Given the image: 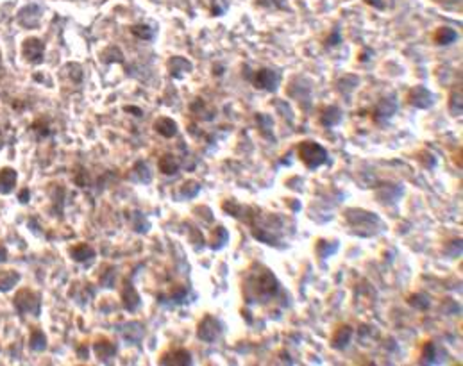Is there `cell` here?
I'll list each match as a JSON object with an SVG mask.
<instances>
[{
	"mask_svg": "<svg viewBox=\"0 0 463 366\" xmlns=\"http://www.w3.org/2000/svg\"><path fill=\"white\" fill-rule=\"evenodd\" d=\"M197 336L204 341H213L218 336V324L213 316H206L204 320L199 324V332Z\"/></svg>",
	"mask_w": 463,
	"mask_h": 366,
	"instance_id": "8992f818",
	"label": "cell"
},
{
	"mask_svg": "<svg viewBox=\"0 0 463 366\" xmlns=\"http://www.w3.org/2000/svg\"><path fill=\"white\" fill-rule=\"evenodd\" d=\"M254 82H256V86L261 89H274L277 86V82H279V77L270 70H259L258 74H256Z\"/></svg>",
	"mask_w": 463,
	"mask_h": 366,
	"instance_id": "30bf717a",
	"label": "cell"
},
{
	"mask_svg": "<svg viewBox=\"0 0 463 366\" xmlns=\"http://www.w3.org/2000/svg\"><path fill=\"white\" fill-rule=\"evenodd\" d=\"M158 166L165 175H172V173H175L177 170H179V161H177L172 154H165L161 159H159Z\"/></svg>",
	"mask_w": 463,
	"mask_h": 366,
	"instance_id": "2e32d148",
	"label": "cell"
},
{
	"mask_svg": "<svg viewBox=\"0 0 463 366\" xmlns=\"http://www.w3.org/2000/svg\"><path fill=\"white\" fill-rule=\"evenodd\" d=\"M102 59L106 61V63H111V61H118V63H122V52L118 49H115V47H111V49H107L106 52L102 54Z\"/></svg>",
	"mask_w": 463,
	"mask_h": 366,
	"instance_id": "7402d4cb",
	"label": "cell"
},
{
	"mask_svg": "<svg viewBox=\"0 0 463 366\" xmlns=\"http://www.w3.org/2000/svg\"><path fill=\"white\" fill-rule=\"evenodd\" d=\"M14 307L20 314H32V316H38L39 314V295L34 291H31L29 288H24L14 295Z\"/></svg>",
	"mask_w": 463,
	"mask_h": 366,
	"instance_id": "3957f363",
	"label": "cell"
},
{
	"mask_svg": "<svg viewBox=\"0 0 463 366\" xmlns=\"http://www.w3.org/2000/svg\"><path fill=\"white\" fill-rule=\"evenodd\" d=\"M408 100H410V104H413V106L428 107L429 104H431V95H429L422 86H417V88H413L410 92V99Z\"/></svg>",
	"mask_w": 463,
	"mask_h": 366,
	"instance_id": "4fadbf2b",
	"label": "cell"
},
{
	"mask_svg": "<svg viewBox=\"0 0 463 366\" xmlns=\"http://www.w3.org/2000/svg\"><path fill=\"white\" fill-rule=\"evenodd\" d=\"M16 179H18L16 170L9 168V166L0 170V193L9 195L14 190V186H16Z\"/></svg>",
	"mask_w": 463,
	"mask_h": 366,
	"instance_id": "ba28073f",
	"label": "cell"
},
{
	"mask_svg": "<svg viewBox=\"0 0 463 366\" xmlns=\"http://www.w3.org/2000/svg\"><path fill=\"white\" fill-rule=\"evenodd\" d=\"M16 20L21 27H27V29L38 27L39 20H41V7L36 6V4H29V6H25L24 9L18 13Z\"/></svg>",
	"mask_w": 463,
	"mask_h": 366,
	"instance_id": "5b68a950",
	"label": "cell"
},
{
	"mask_svg": "<svg viewBox=\"0 0 463 366\" xmlns=\"http://www.w3.org/2000/svg\"><path fill=\"white\" fill-rule=\"evenodd\" d=\"M29 198H31V193H29V190L25 188V190H21V191H20V195H18V200H20L21 204H27Z\"/></svg>",
	"mask_w": 463,
	"mask_h": 366,
	"instance_id": "603a6c76",
	"label": "cell"
},
{
	"mask_svg": "<svg viewBox=\"0 0 463 366\" xmlns=\"http://www.w3.org/2000/svg\"><path fill=\"white\" fill-rule=\"evenodd\" d=\"M299 157L308 168H318L327 159V152L322 145L315 143V141H302L299 145Z\"/></svg>",
	"mask_w": 463,
	"mask_h": 366,
	"instance_id": "7a4b0ae2",
	"label": "cell"
},
{
	"mask_svg": "<svg viewBox=\"0 0 463 366\" xmlns=\"http://www.w3.org/2000/svg\"><path fill=\"white\" fill-rule=\"evenodd\" d=\"M4 261H7V250L4 245H0V263H4Z\"/></svg>",
	"mask_w": 463,
	"mask_h": 366,
	"instance_id": "cb8c5ba5",
	"label": "cell"
},
{
	"mask_svg": "<svg viewBox=\"0 0 463 366\" xmlns=\"http://www.w3.org/2000/svg\"><path fill=\"white\" fill-rule=\"evenodd\" d=\"M122 300H124L125 309H129V311H135L136 307L140 306V295L136 293V289L133 288V284H127V282H125L124 291H122Z\"/></svg>",
	"mask_w": 463,
	"mask_h": 366,
	"instance_id": "7c38bea8",
	"label": "cell"
},
{
	"mask_svg": "<svg viewBox=\"0 0 463 366\" xmlns=\"http://www.w3.org/2000/svg\"><path fill=\"white\" fill-rule=\"evenodd\" d=\"M161 364H175V366H184V364H190L191 363V356L188 350L184 349H175L173 352L165 354L159 361Z\"/></svg>",
	"mask_w": 463,
	"mask_h": 366,
	"instance_id": "52a82bcc",
	"label": "cell"
},
{
	"mask_svg": "<svg viewBox=\"0 0 463 366\" xmlns=\"http://www.w3.org/2000/svg\"><path fill=\"white\" fill-rule=\"evenodd\" d=\"M458 38V34L453 31V29L449 27H440L435 31V36H433V39H435L438 45H449V43H453L454 39Z\"/></svg>",
	"mask_w": 463,
	"mask_h": 366,
	"instance_id": "e0dca14e",
	"label": "cell"
},
{
	"mask_svg": "<svg viewBox=\"0 0 463 366\" xmlns=\"http://www.w3.org/2000/svg\"><path fill=\"white\" fill-rule=\"evenodd\" d=\"M131 32L136 36V38H140V39H152L154 38V31L149 27V25H142V24H140V25H133Z\"/></svg>",
	"mask_w": 463,
	"mask_h": 366,
	"instance_id": "44dd1931",
	"label": "cell"
},
{
	"mask_svg": "<svg viewBox=\"0 0 463 366\" xmlns=\"http://www.w3.org/2000/svg\"><path fill=\"white\" fill-rule=\"evenodd\" d=\"M20 281V273L18 271H2L0 273V291H9L11 288H14V284Z\"/></svg>",
	"mask_w": 463,
	"mask_h": 366,
	"instance_id": "ac0fdd59",
	"label": "cell"
},
{
	"mask_svg": "<svg viewBox=\"0 0 463 366\" xmlns=\"http://www.w3.org/2000/svg\"><path fill=\"white\" fill-rule=\"evenodd\" d=\"M170 66V72H172L173 75H181V72H186V70H191V64L188 63L186 59H183V57H172L168 63Z\"/></svg>",
	"mask_w": 463,
	"mask_h": 366,
	"instance_id": "ffe728a7",
	"label": "cell"
},
{
	"mask_svg": "<svg viewBox=\"0 0 463 366\" xmlns=\"http://www.w3.org/2000/svg\"><path fill=\"white\" fill-rule=\"evenodd\" d=\"M21 54H24L25 61L31 64H39L43 61V54H45V45L41 39L38 38H27L21 47Z\"/></svg>",
	"mask_w": 463,
	"mask_h": 366,
	"instance_id": "277c9868",
	"label": "cell"
},
{
	"mask_svg": "<svg viewBox=\"0 0 463 366\" xmlns=\"http://www.w3.org/2000/svg\"><path fill=\"white\" fill-rule=\"evenodd\" d=\"M256 271H247L244 281V291L245 299L247 300H259V302H265L270 296H274L277 293V284L276 277L272 275V271L267 270L265 266H254Z\"/></svg>",
	"mask_w": 463,
	"mask_h": 366,
	"instance_id": "6da1fadb",
	"label": "cell"
},
{
	"mask_svg": "<svg viewBox=\"0 0 463 366\" xmlns=\"http://www.w3.org/2000/svg\"><path fill=\"white\" fill-rule=\"evenodd\" d=\"M350 336H352V329H350L349 325H340V327L333 332V338H331L333 347H335V349H343V347L349 343Z\"/></svg>",
	"mask_w": 463,
	"mask_h": 366,
	"instance_id": "8fae6325",
	"label": "cell"
},
{
	"mask_svg": "<svg viewBox=\"0 0 463 366\" xmlns=\"http://www.w3.org/2000/svg\"><path fill=\"white\" fill-rule=\"evenodd\" d=\"M365 2H367V4H370V6H372V4H374V6L381 7V6H379V4H378V0H365Z\"/></svg>",
	"mask_w": 463,
	"mask_h": 366,
	"instance_id": "d4e9b609",
	"label": "cell"
},
{
	"mask_svg": "<svg viewBox=\"0 0 463 366\" xmlns=\"http://www.w3.org/2000/svg\"><path fill=\"white\" fill-rule=\"evenodd\" d=\"M154 129L163 138H173L177 134V123L168 117H161L154 122Z\"/></svg>",
	"mask_w": 463,
	"mask_h": 366,
	"instance_id": "9c48e42d",
	"label": "cell"
},
{
	"mask_svg": "<svg viewBox=\"0 0 463 366\" xmlns=\"http://www.w3.org/2000/svg\"><path fill=\"white\" fill-rule=\"evenodd\" d=\"M70 256L74 257L77 263H84L86 259H92V257L95 256V250L86 243H79L70 248Z\"/></svg>",
	"mask_w": 463,
	"mask_h": 366,
	"instance_id": "5bb4252c",
	"label": "cell"
},
{
	"mask_svg": "<svg viewBox=\"0 0 463 366\" xmlns=\"http://www.w3.org/2000/svg\"><path fill=\"white\" fill-rule=\"evenodd\" d=\"M29 345L34 352H43L47 349V336L43 334V331L39 329H34L31 332V339H29Z\"/></svg>",
	"mask_w": 463,
	"mask_h": 366,
	"instance_id": "d6986e66",
	"label": "cell"
},
{
	"mask_svg": "<svg viewBox=\"0 0 463 366\" xmlns=\"http://www.w3.org/2000/svg\"><path fill=\"white\" fill-rule=\"evenodd\" d=\"M95 354L99 359L107 361L109 357H113L115 354H117V347H115L111 341H107V339H102V341L95 343Z\"/></svg>",
	"mask_w": 463,
	"mask_h": 366,
	"instance_id": "9a60e30c",
	"label": "cell"
}]
</instances>
